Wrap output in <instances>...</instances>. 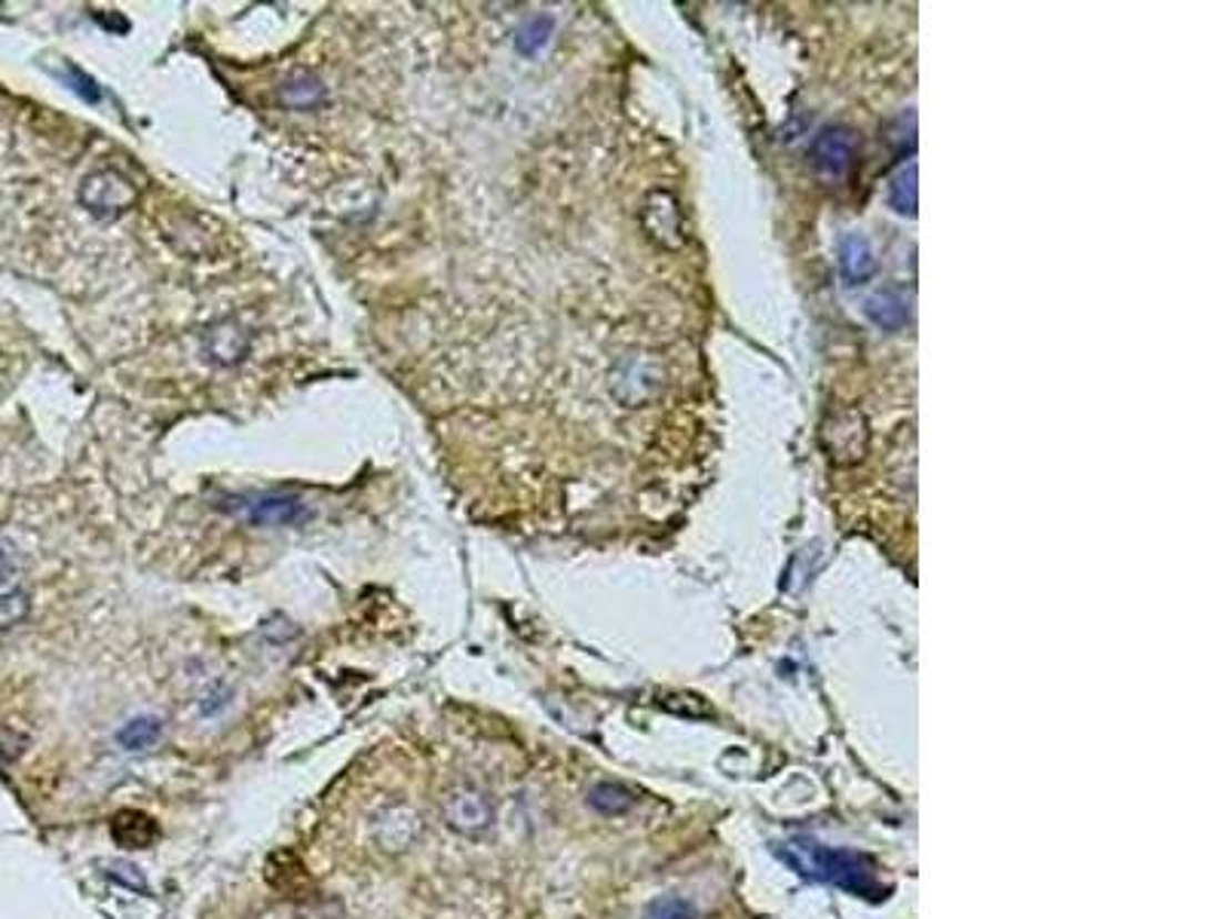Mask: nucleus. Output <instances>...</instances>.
Returning a JSON list of instances; mask_svg holds the SVG:
<instances>
[{
    "instance_id": "1",
    "label": "nucleus",
    "mask_w": 1225,
    "mask_h": 919,
    "mask_svg": "<svg viewBox=\"0 0 1225 919\" xmlns=\"http://www.w3.org/2000/svg\"><path fill=\"white\" fill-rule=\"evenodd\" d=\"M776 852L800 877L833 882V886H840L846 892L864 895V898H880L882 895V886L877 880V868L861 852L833 849V846L812 840V837H791V840L779 842Z\"/></svg>"
},
{
    "instance_id": "2",
    "label": "nucleus",
    "mask_w": 1225,
    "mask_h": 919,
    "mask_svg": "<svg viewBox=\"0 0 1225 919\" xmlns=\"http://www.w3.org/2000/svg\"><path fill=\"white\" fill-rule=\"evenodd\" d=\"M442 818H445V825L454 834L478 840V837H485L487 830L494 828L497 809H494L490 794L482 791L478 785L463 781V785L447 788L445 797H442Z\"/></svg>"
},
{
    "instance_id": "3",
    "label": "nucleus",
    "mask_w": 1225,
    "mask_h": 919,
    "mask_svg": "<svg viewBox=\"0 0 1225 919\" xmlns=\"http://www.w3.org/2000/svg\"><path fill=\"white\" fill-rule=\"evenodd\" d=\"M80 205L99 221H114L123 218L139 203V188L117 169H95L80 184Z\"/></svg>"
},
{
    "instance_id": "4",
    "label": "nucleus",
    "mask_w": 1225,
    "mask_h": 919,
    "mask_svg": "<svg viewBox=\"0 0 1225 919\" xmlns=\"http://www.w3.org/2000/svg\"><path fill=\"white\" fill-rule=\"evenodd\" d=\"M221 509L243 515L255 527H292L310 518V506L294 494H243L221 503Z\"/></svg>"
},
{
    "instance_id": "5",
    "label": "nucleus",
    "mask_w": 1225,
    "mask_h": 919,
    "mask_svg": "<svg viewBox=\"0 0 1225 919\" xmlns=\"http://www.w3.org/2000/svg\"><path fill=\"white\" fill-rule=\"evenodd\" d=\"M423 821L421 816L411 809L408 804H389L383 806L381 812L371 821V834H374V842L386 849V852H402L414 846V840L421 837Z\"/></svg>"
},
{
    "instance_id": "6",
    "label": "nucleus",
    "mask_w": 1225,
    "mask_h": 919,
    "mask_svg": "<svg viewBox=\"0 0 1225 919\" xmlns=\"http://www.w3.org/2000/svg\"><path fill=\"white\" fill-rule=\"evenodd\" d=\"M809 156H812V166L828 175V179H842L849 169H852V156H856V141H852V132L842 127H824L818 132L812 144H809Z\"/></svg>"
},
{
    "instance_id": "7",
    "label": "nucleus",
    "mask_w": 1225,
    "mask_h": 919,
    "mask_svg": "<svg viewBox=\"0 0 1225 919\" xmlns=\"http://www.w3.org/2000/svg\"><path fill=\"white\" fill-rule=\"evenodd\" d=\"M249 346H252V337H249L243 325H236L233 320L215 322L212 329L203 332V356L212 365H221V368L243 362Z\"/></svg>"
},
{
    "instance_id": "8",
    "label": "nucleus",
    "mask_w": 1225,
    "mask_h": 919,
    "mask_svg": "<svg viewBox=\"0 0 1225 919\" xmlns=\"http://www.w3.org/2000/svg\"><path fill=\"white\" fill-rule=\"evenodd\" d=\"M111 837L120 849H151L160 840V825L141 809H120L111 816Z\"/></svg>"
},
{
    "instance_id": "9",
    "label": "nucleus",
    "mask_w": 1225,
    "mask_h": 919,
    "mask_svg": "<svg viewBox=\"0 0 1225 919\" xmlns=\"http://www.w3.org/2000/svg\"><path fill=\"white\" fill-rule=\"evenodd\" d=\"M840 267H842V276L849 280V285H864V282L873 276L877 261H873V252H870V245L864 236H858V233L842 236Z\"/></svg>"
},
{
    "instance_id": "10",
    "label": "nucleus",
    "mask_w": 1225,
    "mask_h": 919,
    "mask_svg": "<svg viewBox=\"0 0 1225 919\" xmlns=\"http://www.w3.org/2000/svg\"><path fill=\"white\" fill-rule=\"evenodd\" d=\"M858 430H864L861 414H852V426H842L840 417L830 423L828 435H833V442H828V451L837 463H856L864 454L868 442H858Z\"/></svg>"
},
{
    "instance_id": "11",
    "label": "nucleus",
    "mask_w": 1225,
    "mask_h": 919,
    "mask_svg": "<svg viewBox=\"0 0 1225 919\" xmlns=\"http://www.w3.org/2000/svg\"><path fill=\"white\" fill-rule=\"evenodd\" d=\"M325 95L328 92L322 87V80L313 74H297L282 87V104L292 111H316L325 102Z\"/></svg>"
},
{
    "instance_id": "12",
    "label": "nucleus",
    "mask_w": 1225,
    "mask_h": 919,
    "mask_svg": "<svg viewBox=\"0 0 1225 919\" xmlns=\"http://www.w3.org/2000/svg\"><path fill=\"white\" fill-rule=\"evenodd\" d=\"M163 736V720L156 715H139L129 720L126 727L117 733V741L126 748V751H144L156 745Z\"/></svg>"
},
{
    "instance_id": "13",
    "label": "nucleus",
    "mask_w": 1225,
    "mask_h": 919,
    "mask_svg": "<svg viewBox=\"0 0 1225 919\" xmlns=\"http://www.w3.org/2000/svg\"><path fill=\"white\" fill-rule=\"evenodd\" d=\"M868 316L885 332H898L907 322V301L898 292H880L868 301Z\"/></svg>"
},
{
    "instance_id": "14",
    "label": "nucleus",
    "mask_w": 1225,
    "mask_h": 919,
    "mask_svg": "<svg viewBox=\"0 0 1225 919\" xmlns=\"http://www.w3.org/2000/svg\"><path fill=\"white\" fill-rule=\"evenodd\" d=\"M588 804L591 809H598L600 816H619L635 806V797L622 788V785H612V781H604V785H595L588 791Z\"/></svg>"
},
{
    "instance_id": "15",
    "label": "nucleus",
    "mask_w": 1225,
    "mask_h": 919,
    "mask_svg": "<svg viewBox=\"0 0 1225 919\" xmlns=\"http://www.w3.org/2000/svg\"><path fill=\"white\" fill-rule=\"evenodd\" d=\"M889 203H892L894 212L901 215H917V166L910 163L907 169H901L892 179V188H889Z\"/></svg>"
},
{
    "instance_id": "16",
    "label": "nucleus",
    "mask_w": 1225,
    "mask_h": 919,
    "mask_svg": "<svg viewBox=\"0 0 1225 919\" xmlns=\"http://www.w3.org/2000/svg\"><path fill=\"white\" fill-rule=\"evenodd\" d=\"M551 28H555V22H551L549 16H536L530 22H524L515 31V50L522 52V55H536V52L549 43Z\"/></svg>"
},
{
    "instance_id": "17",
    "label": "nucleus",
    "mask_w": 1225,
    "mask_h": 919,
    "mask_svg": "<svg viewBox=\"0 0 1225 919\" xmlns=\"http://www.w3.org/2000/svg\"><path fill=\"white\" fill-rule=\"evenodd\" d=\"M31 610V600L22 588H10V592H0V632L19 626L22 619Z\"/></svg>"
},
{
    "instance_id": "18",
    "label": "nucleus",
    "mask_w": 1225,
    "mask_h": 919,
    "mask_svg": "<svg viewBox=\"0 0 1225 919\" xmlns=\"http://www.w3.org/2000/svg\"><path fill=\"white\" fill-rule=\"evenodd\" d=\"M644 919H696V910L684 898H659L647 907Z\"/></svg>"
},
{
    "instance_id": "19",
    "label": "nucleus",
    "mask_w": 1225,
    "mask_h": 919,
    "mask_svg": "<svg viewBox=\"0 0 1225 919\" xmlns=\"http://www.w3.org/2000/svg\"><path fill=\"white\" fill-rule=\"evenodd\" d=\"M64 74H68V83H71V90L80 95V99H87V102H99L102 99V90H99V83L92 80V77H87L77 64H64Z\"/></svg>"
},
{
    "instance_id": "20",
    "label": "nucleus",
    "mask_w": 1225,
    "mask_h": 919,
    "mask_svg": "<svg viewBox=\"0 0 1225 919\" xmlns=\"http://www.w3.org/2000/svg\"><path fill=\"white\" fill-rule=\"evenodd\" d=\"M108 877H111L114 882L129 886L132 892H148V882H144V877H141V870L135 868V865H129V861H114L111 870H108Z\"/></svg>"
},
{
    "instance_id": "21",
    "label": "nucleus",
    "mask_w": 1225,
    "mask_h": 919,
    "mask_svg": "<svg viewBox=\"0 0 1225 919\" xmlns=\"http://www.w3.org/2000/svg\"><path fill=\"white\" fill-rule=\"evenodd\" d=\"M325 910V905L316 907V910H310V913H304V917H297V919H334L332 913H322Z\"/></svg>"
}]
</instances>
